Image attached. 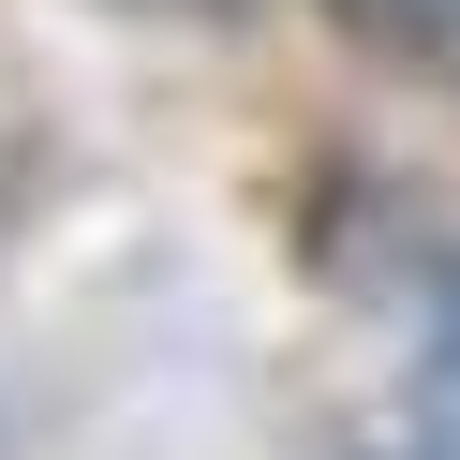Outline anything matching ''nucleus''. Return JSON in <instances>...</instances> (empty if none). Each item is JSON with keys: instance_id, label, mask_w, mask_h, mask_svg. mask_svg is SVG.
<instances>
[{"instance_id": "2", "label": "nucleus", "mask_w": 460, "mask_h": 460, "mask_svg": "<svg viewBox=\"0 0 460 460\" xmlns=\"http://www.w3.org/2000/svg\"><path fill=\"white\" fill-rule=\"evenodd\" d=\"M401 460H460V357H430V401H416V446Z\"/></svg>"}, {"instance_id": "1", "label": "nucleus", "mask_w": 460, "mask_h": 460, "mask_svg": "<svg viewBox=\"0 0 460 460\" xmlns=\"http://www.w3.org/2000/svg\"><path fill=\"white\" fill-rule=\"evenodd\" d=\"M371 75H416V90H460V0H312Z\"/></svg>"}]
</instances>
